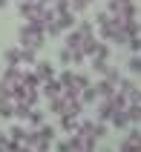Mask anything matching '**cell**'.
<instances>
[{
    "label": "cell",
    "mask_w": 141,
    "mask_h": 152,
    "mask_svg": "<svg viewBox=\"0 0 141 152\" xmlns=\"http://www.w3.org/2000/svg\"><path fill=\"white\" fill-rule=\"evenodd\" d=\"M17 40H20V46H26V49H41L43 43H46V32H43V23L41 20H26L20 29H17Z\"/></svg>",
    "instance_id": "6da1fadb"
},
{
    "label": "cell",
    "mask_w": 141,
    "mask_h": 152,
    "mask_svg": "<svg viewBox=\"0 0 141 152\" xmlns=\"http://www.w3.org/2000/svg\"><path fill=\"white\" fill-rule=\"evenodd\" d=\"M98 109H95V121H101V124H109V118H112V112H115V106H112V101L109 98H98Z\"/></svg>",
    "instance_id": "7a4b0ae2"
},
{
    "label": "cell",
    "mask_w": 141,
    "mask_h": 152,
    "mask_svg": "<svg viewBox=\"0 0 141 152\" xmlns=\"http://www.w3.org/2000/svg\"><path fill=\"white\" fill-rule=\"evenodd\" d=\"M41 9L43 6L38 0H20V3H17V12H20L26 20H38V12H41Z\"/></svg>",
    "instance_id": "3957f363"
},
{
    "label": "cell",
    "mask_w": 141,
    "mask_h": 152,
    "mask_svg": "<svg viewBox=\"0 0 141 152\" xmlns=\"http://www.w3.org/2000/svg\"><path fill=\"white\" fill-rule=\"evenodd\" d=\"M35 75H38V80H52V77H55V66H52L49 60H35V69H32Z\"/></svg>",
    "instance_id": "277c9868"
},
{
    "label": "cell",
    "mask_w": 141,
    "mask_h": 152,
    "mask_svg": "<svg viewBox=\"0 0 141 152\" xmlns=\"http://www.w3.org/2000/svg\"><path fill=\"white\" fill-rule=\"evenodd\" d=\"M55 23H58L61 32H69V29H75V12H61V15H55Z\"/></svg>",
    "instance_id": "5b68a950"
},
{
    "label": "cell",
    "mask_w": 141,
    "mask_h": 152,
    "mask_svg": "<svg viewBox=\"0 0 141 152\" xmlns=\"http://www.w3.org/2000/svg\"><path fill=\"white\" fill-rule=\"evenodd\" d=\"M20 77H23V69H20V66H6L0 80H6L9 86H15V83H20Z\"/></svg>",
    "instance_id": "8992f818"
},
{
    "label": "cell",
    "mask_w": 141,
    "mask_h": 152,
    "mask_svg": "<svg viewBox=\"0 0 141 152\" xmlns=\"http://www.w3.org/2000/svg\"><path fill=\"white\" fill-rule=\"evenodd\" d=\"M61 89H63V86L58 83V77H52V80H43V83H41V95H46V98H58Z\"/></svg>",
    "instance_id": "52a82bcc"
},
{
    "label": "cell",
    "mask_w": 141,
    "mask_h": 152,
    "mask_svg": "<svg viewBox=\"0 0 141 152\" xmlns=\"http://www.w3.org/2000/svg\"><path fill=\"white\" fill-rule=\"evenodd\" d=\"M81 40H83V34L78 32V29H69V32H66V43H63V46H66V49H81Z\"/></svg>",
    "instance_id": "ba28073f"
},
{
    "label": "cell",
    "mask_w": 141,
    "mask_h": 152,
    "mask_svg": "<svg viewBox=\"0 0 141 152\" xmlns=\"http://www.w3.org/2000/svg\"><path fill=\"white\" fill-rule=\"evenodd\" d=\"M35 132H38V138H41V141H49V144H55V126H49V124H41V126H35Z\"/></svg>",
    "instance_id": "9c48e42d"
},
{
    "label": "cell",
    "mask_w": 141,
    "mask_h": 152,
    "mask_svg": "<svg viewBox=\"0 0 141 152\" xmlns=\"http://www.w3.org/2000/svg\"><path fill=\"white\" fill-rule=\"evenodd\" d=\"M78 98H81V103H83V106H89V103H95V101H98V95H95V86H86V89H81V92H78Z\"/></svg>",
    "instance_id": "30bf717a"
},
{
    "label": "cell",
    "mask_w": 141,
    "mask_h": 152,
    "mask_svg": "<svg viewBox=\"0 0 141 152\" xmlns=\"http://www.w3.org/2000/svg\"><path fill=\"white\" fill-rule=\"evenodd\" d=\"M112 92H115V86L109 83V80H104V77H101L98 83H95V95H98V98H109Z\"/></svg>",
    "instance_id": "8fae6325"
},
{
    "label": "cell",
    "mask_w": 141,
    "mask_h": 152,
    "mask_svg": "<svg viewBox=\"0 0 141 152\" xmlns=\"http://www.w3.org/2000/svg\"><path fill=\"white\" fill-rule=\"evenodd\" d=\"M109 124H112L115 129H127V126H130V121H127V112H124V109L112 112V118H109Z\"/></svg>",
    "instance_id": "7c38bea8"
},
{
    "label": "cell",
    "mask_w": 141,
    "mask_h": 152,
    "mask_svg": "<svg viewBox=\"0 0 141 152\" xmlns=\"http://www.w3.org/2000/svg\"><path fill=\"white\" fill-rule=\"evenodd\" d=\"M118 152H141V141H133V138L127 135L121 144H118Z\"/></svg>",
    "instance_id": "4fadbf2b"
},
{
    "label": "cell",
    "mask_w": 141,
    "mask_h": 152,
    "mask_svg": "<svg viewBox=\"0 0 141 152\" xmlns=\"http://www.w3.org/2000/svg\"><path fill=\"white\" fill-rule=\"evenodd\" d=\"M26 121H29V126H41V124H46V121H43V112L38 109V106H32V109H29V115H26Z\"/></svg>",
    "instance_id": "5bb4252c"
},
{
    "label": "cell",
    "mask_w": 141,
    "mask_h": 152,
    "mask_svg": "<svg viewBox=\"0 0 141 152\" xmlns=\"http://www.w3.org/2000/svg\"><path fill=\"white\" fill-rule=\"evenodd\" d=\"M61 129L72 135L75 129H78V118H75V115H61Z\"/></svg>",
    "instance_id": "9a60e30c"
},
{
    "label": "cell",
    "mask_w": 141,
    "mask_h": 152,
    "mask_svg": "<svg viewBox=\"0 0 141 152\" xmlns=\"http://www.w3.org/2000/svg\"><path fill=\"white\" fill-rule=\"evenodd\" d=\"M35 60H38V52H35V49H26V46H20V63H26V66H35Z\"/></svg>",
    "instance_id": "2e32d148"
},
{
    "label": "cell",
    "mask_w": 141,
    "mask_h": 152,
    "mask_svg": "<svg viewBox=\"0 0 141 152\" xmlns=\"http://www.w3.org/2000/svg\"><path fill=\"white\" fill-rule=\"evenodd\" d=\"M6 66H20V46L6 49Z\"/></svg>",
    "instance_id": "e0dca14e"
},
{
    "label": "cell",
    "mask_w": 141,
    "mask_h": 152,
    "mask_svg": "<svg viewBox=\"0 0 141 152\" xmlns=\"http://www.w3.org/2000/svg\"><path fill=\"white\" fill-rule=\"evenodd\" d=\"M55 77H58L61 86H75V72L72 69H61V75H55Z\"/></svg>",
    "instance_id": "ac0fdd59"
},
{
    "label": "cell",
    "mask_w": 141,
    "mask_h": 152,
    "mask_svg": "<svg viewBox=\"0 0 141 152\" xmlns=\"http://www.w3.org/2000/svg\"><path fill=\"white\" fill-rule=\"evenodd\" d=\"M121 77H124V75H121V72H118L115 66H107V69H104V80H109L112 86H115L118 80H121Z\"/></svg>",
    "instance_id": "d6986e66"
},
{
    "label": "cell",
    "mask_w": 141,
    "mask_h": 152,
    "mask_svg": "<svg viewBox=\"0 0 141 152\" xmlns=\"http://www.w3.org/2000/svg\"><path fill=\"white\" fill-rule=\"evenodd\" d=\"M63 106H66V101H63V98H49V112L52 115H61V112H63Z\"/></svg>",
    "instance_id": "ffe728a7"
},
{
    "label": "cell",
    "mask_w": 141,
    "mask_h": 152,
    "mask_svg": "<svg viewBox=\"0 0 141 152\" xmlns=\"http://www.w3.org/2000/svg\"><path fill=\"white\" fill-rule=\"evenodd\" d=\"M12 103H15V118L26 121V115H29V109H32V106H29V103H23V101H12Z\"/></svg>",
    "instance_id": "44dd1931"
},
{
    "label": "cell",
    "mask_w": 141,
    "mask_h": 152,
    "mask_svg": "<svg viewBox=\"0 0 141 152\" xmlns=\"http://www.w3.org/2000/svg\"><path fill=\"white\" fill-rule=\"evenodd\" d=\"M6 135L12 138V141H17V144H23V138H26V126H12Z\"/></svg>",
    "instance_id": "7402d4cb"
},
{
    "label": "cell",
    "mask_w": 141,
    "mask_h": 152,
    "mask_svg": "<svg viewBox=\"0 0 141 152\" xmlns=\"http://www.w3.org/2000/svg\"><path fill=\"white\" fill-rule=\"evenodd\" d=\"M0 118H6V121H12V118H15V103H12V101L0 103Z\"/></svg>",
    "instance_id": "603a6c76"
},
{
    "label": "cell",
    "mask_w": 141,
    "mask_h": 152,
    "mask_svg": "<svg viewBox=\"0 0 141 152\" xmlns=\"http://www.w3.org/2000/svg\"><path fill=\"white\" fill-rule=\"evenodd\" d=\"M124 46H127L130 52H133V55H138V49H141V37H138V34H130Z\"/></svg>",
    "instance_id": "cb8c5ba5"
},
{
    "label": "cell",
    "mask_w": 141,
    "mask_h": 152,
    "mask_svg": "<svg viewBox=\"0 0 141 152\" xmlns=\"http://www.w3.org/2000/svg\"><path fill=\"white\" fill-rule=\"evenodd\" d=\"M38 98H41V89H26L23 103H29V106H38Z\"/></svg>",
    "instance_id": "d4e9b609"
},
{
    "label": "cell",
    "mask_w": 141,
    "mask_h": 152,
    "mask_svg": "<svg viewBox=\"0 0 141 152\" xmlns=\"http://www.w3.org/2000/svg\"><path fill=\"white\" fill-rule=\"evenodd\" d=\"M92 58H101V60H109V46H107V43H104V40H101V43H98V49L92 52Z\"/></svg>",
    "instance_id": "484cf974"
},
{
    "label": "cell",
    "mask_w": 141,
    "mask_h": 152,
    "mask_svg": "<svg viewBox=\"0 0 141 152\" xmlns=\"http://www.w3.org/2000/svg\"><path fill=\"white\" fill-rule=\"evenodd\" d=\"M86 86H89V77L83 75V72H75V89L81 92V89H86Z\"/></svg>",
    "instance_id": "4316f807"
},
{
    "label": "cell",
    "mask_w": 141,
    "mask_h": 152,
    "mask_svg": "<svg viewBox=\"0 0 141 152\" xmlns=\"http://www.w3.org/2000/svg\"><path fill=\"white\" fill-rule=\"evenodd\" d=\"M6 101H12V86L6 80H0V103H6Z\"/></svg>",
    "instance_id": "83f0119b"
},
{
    "label": "cell",
    "mask_w": 141,
    "mask_h": 152,
    "mask_svg": "<svg viewBox=\"0 0 141 152\" xmlns=\"http://www.w3.org/2000/svg\"><path fill=\"white\" fill-rule=\"evenodd\" d=\"M127 69H130V75H138V72H141V58H138V55H133V58H130Z\"/></svg>",
    "instance_id": "f1b7e54d"
},
{
    "label": "cell",
    "mask_w": 141,
    "mask_h": 152,
    "mask_svg": "<svg viewBox=\"0 0 141 152\" xmlns=\"http://www.w3.org/2000/svg\"><path fill=\"white\" fill-rule=\"evenodd\" d=\"M52 9H55V15H61V12H72V9H69V0H52Z\"/></svg>",
    "instance_id": "f546056e"
},
{
    "label": "cell",
    "mask_w": 141,
    "mask_h": 152,
    "mask_svg": "<svg viewBox=\"0 0 141 152\" xmlns=\"http://www.w3.org/2000/svg\"><path fill=\"white\" fill-rule=\"evenodd\" d=\"M89 3H92V0H69V9H72L75 15H78V12H83V9L89 6Z\"/></svg>",
    "instance_id": "4dcf8cb0"
},
{
    "label": "cell",
    "mask_w": 141,
    "mask_h": 152,
    "mask_svg": "<svg viewBox=\"0 0 141 152\" xmlns=\"http://www.w3.org/2000/svg\"><path fill=\"white\" fill-rule=\"evenodd\" d=\"M89 60H92V69H95L98 75H104V69L109 66V60H101V58H89Z\"/></svg>",
    "instance_id": "1f68e13d"
},
{
    "label": "cell",
    "mask_w": 141,
    "mask_h": 152,
    "mask_svg": "<svg viewBox=\"0 0 141 152\" xmlns=\"http://www.w3.org/2000/svg\"><path fill=\"white\" fill-rule=\"evenodd\" d=\"M58 60H61V66H72V55H69V49L63 46L61 49V55H58Z\"/></svg>",
    "instance_id": "d6a6232c"
},
{
    "label": "cell",
    "mask_w": 141,
    "mask_h": 152,
    "mask_svg": "<svg viewBox=\"0 0 141 152\" xmlns=\"http://www.w3.org/2000/svg\"><path fill=\"white\" fill-rule=\"evenodd\" d=\"M32 149H35V152H52V144H49V141H41V138H38Z\"/></svg>",
    "instance_id": "836d02e7"
},
{
    "label": "cell",
    "mask_w": 141,
    "mask_h": 152,
    "mask_svg": "<svg viewBox=\"0 0 141 152\" xmlns=\"http://www.w3.org/2000/svg\"><path fill=\"white\" fill-rule=\"evenodd\" d=\"M69 55H72V66H78V63H83V60H86L81 49H69Z\"/></svg>",
    "instance_id": "e575fe53"
},
{
    "label": "cell",
    "mask_w": 141,
    "mask_h": 152,
    "mask_svg": "<svg viewBox=\"0 0 141 152\" xmlns=\"http://www.w3.org/2000/svg\"><path fill=\"white\" fill-rule=\"evenodd\" d=\"M6 144H9V135H6V132H0V149H3Z\"/></svg>",
    "instance_id": "d590c367"
},
{
    "label": "cell",
    "mask_w": 141,
    "mask_h": 152,
    "mask_svg": "<svg viewBox=\"0 0 141 152\" xmlns=\"http://www.w3.org/2000/svg\"><path fill=\"white\" fill-rule=\"evenodd\" d=\"M17 152H35V149H32V146H26V144H20V146H17Z\"/></svg>",
    "instance_id": "8d00e7d4"
},
{
    "label": "cell",
    "mask_w": 141,
    "mask_h": 152,
    "mask_svg": "<svg viewBox=\"0 0 141 152\" xmlns=\"http://www.w3.org/2000/svg\"><path fill=\"white\" fill-rule=\"evenodd\" d=\"M6 3H9V0H0V9H6Z\"/></svg>",
    "instance_id": "74e56055"
},
{
    "label": "cell",
    "mask_w": 141,
    "mask_h": 152,
    "mask_svg": "<svg viewBox=\"0 0 141 152\" xmlns=\"http://www.w3.org/2000/svg\"><path fill=\"white\" fill-rule=\"evenodd\" d=\"M101 152H115V149H101Z\"/></svg>",
    "instance_id": "f35d334b"
},
{
    "label": "cell",
    "mask_w": 141,
    "mask_h": 152,
    "mask_svg": "<svg viewBox=\"0 0 141 152\" xmlns=\"http://www.w3.org/2000/svg\"><path fill=\"white\" fill-rule=\"evenodd\" d=\"M0 152H3V149H0Z\"/></svg>",
    "instance_id": "ab89813d"
}]
</instances>
